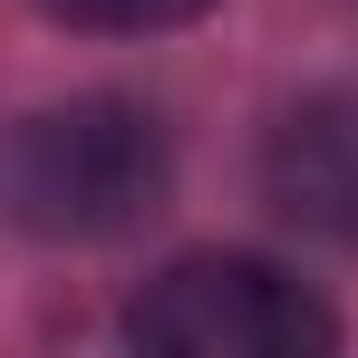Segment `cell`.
Segmentation results:
<instances>
[{
  "instance_id": "obj_1",
  "label": "cell",
  "mask_w": 358,
  "mask_h": 358,
  "mask_svg": "<svg viewBox=\"0 0 358 358\" xmlns=\"http://www.w3.org/2000/svg\"><path fill=\"white\" fill-rule=\"evenodd\" d=\"M175 184V145L136 97H68L0 126V223L39 242L136 233Z\"/></svg>"
},
{
  "instance_id": "obj_2",
  "label": "cell",
  "mask_w": 358,
  "mask_h": 358,
  "mask_svg": "<svg viewBox=\"0 0 358 358\" xmlns=\"http://www.w3.org/2000/svg\"><path fill=\"white\" fill-rule=\"evenodd\" d=\"M126 339L165 349V358H320V349H339V320L300 291L281 262L184 252L175 271H155L136 291Z\"/></svg>"
},
{
  "instance_id": "obj_3",
  "label": "cell",
  "mask_w": 358,
  "mask_h": 358,
  "mask_svg": "<svg viewBox=\"0 0 358 358\" xmlns=\"http://www.w3.org/2000/svg\"><path fill=\"white\" fill-rule=\"evenodd\" d=\"M262 184H271V203L300 233L358 242V87L300 97L262 145Z\"/></svg>"
},
{
  "instance_id": "obj_4",
  "label": "cell",
  "mask_w": 358,
  "mask_h": 358,
  "mask_svg": "<svg viewBox=\"0 0 358 358\" xmlns=\"http://www.w3.org/2000/svg\"><path fill=\"white\" fill-rule=\"evenodd\" d=\"M49 20L68 29H117V39H145V29H184V20H203L213 0H39Z\"/></svg>"
}]
</instances>
